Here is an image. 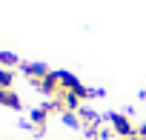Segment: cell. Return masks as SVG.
I'll return each instance as SVG.
<instances>
[{
	"mask_svg": "<svg viewBox=\"0 0 146 140\" xmlns=\"http://www.w3.org/2000/svg\"><path fill=\"white\" fill-rule=\"evenodd\" d=\"M137 140H146V123H143V126H137Z\"/></svg>",
	"mask_w": 146,
	"mask_h": 140,
	"instance_id": "obj_11",
	"label": "cell"
},
{
	"mask_svg": "<svg viewBox=\"0 0 146 140\" xmlns=\"http://www.w3.org/2000/svg\"><path fill=\"white\" fill-rule=\"evenodd\" d=\"M54 100L60 103V109H63V112H75V114H78V109L83 106V100H80L75 92H60ZM63 112H60V114H63Z\"/></svg>",
	"mask_w": 146,
	"mask_h": 140,
	"instance_id": "obj_3",
	"label": "cell"
},
{
	"mask_svg": "<svg viewBox=\"0 0 146 140\" xmlns=\"http://www.w3.org/2000/svg\"><path fill=\"white\" fill-rule=\"evenodd\" d=\"M15 83V69H0V89H12Z\"/></svg>",
	"mask_w": 146,
	"mask_h": 140,
	"instance_id": "obj_9",
	"label": "cell"
},
{
	"mask_svg": "<svg viewBox=\"0 0 146 140\" xmlns=\"http://www.w3.org/2000/svg\"><path fill=\"white\" fill-rule=\"evenodd\" d=\"M109 126H112V131H115L117 137H123V140H137V126H135L126 114H109Z\"/></svg>",
	"mask_w": 146,
	"mask_h": 140,
	"instance_id": "obj_1",
	"label": "cell"
},
{
	"mask_svg": "<svg viewBox=\"0 0 146 140\" xmlns=\"http://www.w3.org/2000/svg\"><path fill=\"white\" fill-rule=\"evenodd\" d=\"M15 66H20L17 54H12V52H0V69H15Z\"/></svg>",
	"mask_w": 146,
	"mask_h": 140,
	"instance_id": "obj_8",
	"label": "cell"
},
{
	"mask_svg": "<svg viewBox=\"0 0 146 140\" xmlns=\"http://www.w3.org/2000/svg\"><path fill=\"white\" fill-rule=\"evenodd\" d=\"M0 106L15 109V112H20V109H23V103H20V97H17V92H15V89H0Z\"/></svg>",
	"mask_w": 146,
	"mask_h": 140,
	"instance_id": "obj_5",
	"label": "cell"
},
{
	"mask_svg": "<svg viewBox=\"0 0 146 140\" xmlns=\"http://www.w3.org/2000/svg\"><path fill=\"white\" fill-rule=\"evenodd\" d=\"M20 69H23V75H26L32 83H37V80H43V77L49 75L46 63H20Z\"/></svg>",
	"mask_w": 146,
	"mask_h": 140,
	"instance_id": "obj_4",
	"label": "cell"
},
{
	"mask_svg": "<svg viewBox=\"0 0 146 140\" xmlns=\"http://www.w3.org/2000/svg\"><path fill=\"white\" fill-rule=\"evenodd\" d=\"M49 114H52V112H49L46 106H37V109H32V114H29V123H32L37 131H43V129H46V120H49Z\"/></svg>",
	"mask_w": 146,
	"mask_h": 140,
	"instance_id": "obj_6",
	"label": "cell"
},
{
	"mask_svg": "<svg viewBox=\"0 0 146 140\" xmlns=\"http://www.w3.org/2000/svg\"><path fill=\"white\" fill-rule=\"evenodd\" d=\"M57 83H60V92H78L83 86L75 75H69V72H57Z\"/></svg>",
	"mask_w": 146,
	"mask_h": 140,
	"instance_id": "obj_7",
	"label": "cell"
},
{
	"mask_svg": "<svg viewBox=\"0 0 146 140\" xmlns=\"http://www.w3.org/2000/svg\"><path fill=\"white\" fill-rule=\"evenodd\" d=\"M35 89H40L46 97H57L60 94V83H57V72H49L43 80H37V83H32Z\"/></svg>",
	"mask_w": 146,
	"mask_h": 140,
	"instance_id": "obj_2",
	"label": "cell"
},
{
	"mask_svg": "<svg viewBox=\"0 0 146 140\" xmlns=\"http://www.w3.org/2000/svg\"><path fill=\"white\" fill-rule=\"evenodd\" d=\"M60 117H63V123H66L69 129H80V117H78L75 112H63Z\"/></svg>",
	"mask_w": 146,
	"mask_h": 140,
	"instance_id": "obj_10",
	"label": "cell"
}]
</instances>
